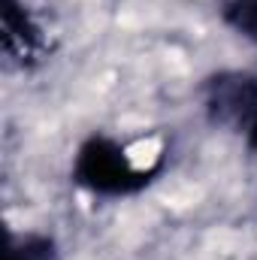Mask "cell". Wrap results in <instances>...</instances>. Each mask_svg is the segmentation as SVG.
Here are the masks:
<instances>
[{
  "label": "cell",
  "mask_w": 257,
  "mask_h": 260,
  "mask_svg": "<svg viewBox=\"0 0 257 260\" xmlns=\"http://www.w3.org/2000/svg\"><path fill=\"white\" fill-rule=\"evenodd\" d=\"M76 179L97 194H130L148 182L145 173L130 167L127 154L103 136H94L82 145L76 157Z\"/></svg>",
  "instance_id": "1"
},
{
  "label": "cell",
  "mask_w": 257,
  "mask_h": 260,
  "mask_svg": "<svg viewBox=\"0 0 257 260\" xmlns=\"http://www.w3.org/2000/svg\"><path fill=\"white\" fill-rule=\"evenodd\" d=\"M209 109L221 124H233L257 148V79L251 76H221L212 79Z\"/></svg>",
  "instance_id": "2"
},
{
  "label": "cell",
  "mask_w": 257,
  "mask_h": 260,
  "mask_svg": "<svg viewBox=\"0 0 257 260\" xmlns=\"http://www.w3.org/2000/svg\"><path fill=\"white\" fill-rule=\"evenodd\" d=\"M37 43H40V30L34 27L30 15L15 0H3V49L24 61V55H30Z\"/></svg>",
  "instance_id": "3"
},
{
  "label": "cell",
  "mask_w": 257,
  "mask_h": 260,
  "mask_svg": "<svg viewBox=\"0 0 257 260\" xmlns=\"http://www.w3.org/2000/svg\"><path fill=\"white\" fill-rule=\"evenodd\" d=\"M224 15L236 30H242L245 37L257 40V0H233Z\"/></svg>",
  "instance_id": "4"
},
{
  "label": "cell",
  "mask_w": 257,
  "mask_h": 260,
  "mask_svg": "<svg viewBox=\"0 0 257 260\" xmlns=\"http://www.w3.org/2000/svg\"><path fill=\"white\" fill-rule=\"evenodd\" d=\"M6 260H58L55 257V245L43 236H30L21 245H12Z\"/></svg>",
  "instance_id": "5"
}]
</instances>
